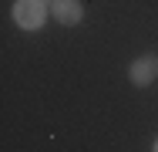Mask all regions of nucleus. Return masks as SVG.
Here are the masks:
<instances>
[{
  "instance_id": "nucleus-1",
  "label": "nucleus",
  "mask_w": 158,
  "mask_h": 152,
  "mask_svg": "<svg viewBox=\"0 0 158 152\" xmlns=\"http://www.w3.org/2000/svg\"><path fill=\"white\" fill-rule=\"evenodd\" d=\"M10 17H14V24L20 30H40L44 20H47V7L40 0H17L14 10H10Z\"/></svg>"
},
{
  "instance_id": "nucleus-2",
  "label": "nucleus",
  "mask_w": 158,
  "mask_h": 152,
  "mask_svg": "<svg viewBox=\"0 0 158 152\" xmlns=\"http://www.w3.org/2000/svg\"><path fill=\"white\" fill-rule=\"evenodd\" d=\"M128 78H131L135 88H148V85L158 78V58H152V54L135 58V61H131V68H128Z\"/></svg>"
},
{
  "instance_id": "nucleus-3",
  "label": "nucleus",
  "mask_w": 158,
  "mask_h": 152,
  "mask_svg": "<svg viewBox=\"0 0 158 152\" xmlns=\"http://www.w3.org/2000/svg\"><path fill=\"white\" fill-rule=\"evenodd\" d=\"M51 17L64 27H77L84 20V3L81 0H54L51 3Z\"/></svg>"
},
{
  "instance_id": "nucleus-4",
  "label": "nucleus",
  "mask_w": 158,
  "mask_h": 152,
  "mask_svg": "<svg viewBox=\"0 0 158 152\" xmlns=\"http://www.w3.org/2000/svg\"><path fill=\"white\" fill-rule=\"evenodd\" d=\"M155 152H158V142H155Z\"/></svg>"
}]
</instances>
